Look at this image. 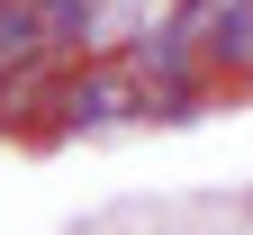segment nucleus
<instances>
[{
	"instance_id": "2",
	"label": "nucleus",
	"mask_w": 253,
	"mask_h": 235,
	"mask_svg": "<svg viewBox=\"0 0 253 235\" xmlns=\"http://www.w3.org/2000/svg\"><path fill=\"white\" fill-rule=\"evenodd\" d=\"M63 73H73V54H45V63H27V73H9L0 82V127H54V91H63Z\"/></svg>"
},
{
	"instance_id": "3",
	"label": "nucleus",
	"mask_w": 253,
	"mask_h": 235,
	"mask_svg": "<svg viewBox=\"0 0 253 235\" xmlns=\"http://www.w3.org/2000/svg\"><path fill=\"white\" fill-rule=\"evenodd\" d=\"M45 54H63V46L45 37L37 0H0V82H9V73H27V63H45ZM73 63H82V54H73Z\"/></svg>"
},
{
	"instance_id": "1",
	"label": "nucleus",
	"mask_w": 253,
	"mask_h": 235,
	"mask_svg": "<svg viewBox=\"0 0 253 235\" xmlns=\"http://www.w3.org/2000/svg\"><path fill=\"white\" fill-rule=\"evenodd\" d=\"M145 109H154V82L136 73V63H126V54H90L54 91V136H100V127H126Z\"/></svg>"
}]
</instances>
